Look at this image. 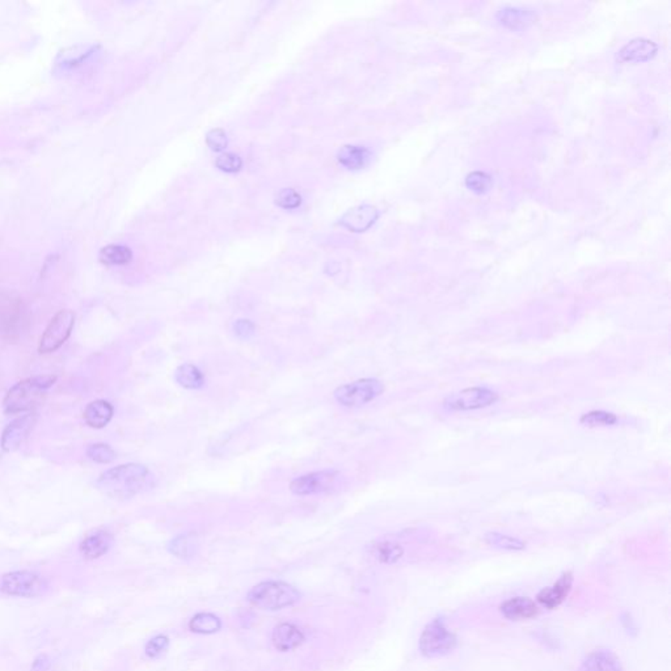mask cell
<instances>
[{
    "instance_id": "obj_1",
    "label": "cell",
    "mask_w": 671,
    "mask_h": 671,
    "mask_svg": "<svg viewBox=\"0 0 671 671\" xmlns=\"http://www.w3.org/2000/svg\"><path fill=\"white\" fill-rule=\"evenodd\" d=\"M149 470L142 464H122L104 472L97 480V485L111 497L128 499L142 489L147 480Z\"/></svg>"
},
{
    "instance_id": "obj_2",
    "label": "cell",
    "mask_w": 671,
    "mask_h": 671,
    "mask_svg": "<svg viewBox=\"0 0 671 671\" xmlns=\"http://www.w3.org/2000/svg\"><path fill=\"white\" fill-rule=\"evenodd\" d=\"M57 377L39 375L15 384L6 395L3 407L8 414L32 411L43 398L45 392L54 386Z\"/></svg>"
},
{
    "instance_id": "obj_3",
    "label": "cell",
    "mask_w": 671,
    "mask_h": 671,
    "mask_svg": "<svg viewBox=\"0 0 671 671\" xmlns=\"http://www.w3.org/2000/svg\"><path fill=\"white\" fill-rule=\"evenodd\" d=\"M301 597V592L286 582L265 581L253 586L247 598L261 610L277 611L295 604Z\"/></svg>"
},
{
    "instance_id": "obj_4",
    "label": "cell",
    "mask_w": 671,
    "mask_h": 671,
    "mask_svg": "<svg viewBox=\"0 0 671 671\" xmlns=\"http://www.w3.org/2000/svg\"><path fill=\"white\" fill-rule=\"evenodd\" d=\"M458 645V639L442 618L431 621L421 633L420 651L428 658L447 656Z\"/></svg>"
},
{
    "instance_id": "obj_5",
    "label": "cell",
    "mask_w": 671,
    "mask_h": 671,
    "mask_svg": "<svg viewBox=\"0 0 671 671\" xmlns=\"http://www.w3.org/2000/svg\"><path fill=\"white\" fill-rule=\"evenodd\" d=\"M499 400V395L485 387H470L454 392L443 400V408L451 412L479 411Z\"/></svg>"
},
{
    "instance_id": "obj_6",
    "label": "cell",
    "mask_w": 671,
    "mask_h": 671,
    "mask_svg": "<svg viewBox=\"0 0 671 671\" xmlns=\"http://www.w3.org/2000/svg\"><path fill=\"white\" fill-rule=\"evenodd\" d=\"M383 391L384 384L381 381L366 378L341 386L334 391V398L344 407H362L375 400Z\"/></svg>"
},
{
    "instance_id": "obj_7",
    "label": "cell",
    "mask_w": 671,
    "mask_h": 671,
    "mask_svg": "<svg viewBox=\"0 0 671 671\" xmlns=\"http://www.w3.org/2000/svg\"><path fill=\"white\" fill-rule=\"evenodd\" d=\"M75 325V313L70 310H62L51 319L46 331L41 337L39 351L49 354L58 351L71 336Z\"/></svg>"
},
{
    "instance_id": "obj_8",
    "label": "cell",
    "mask_w": 671,
    "mask_h": 671,
    "mask_svg": "<svg viewBox=\"0 0 671 671\" xmlns=\"http://www.w3.org/2000/svg\"><path fill=\"white\" fill-rule=\"evenodd\" d=\"M46 582L29 571H18L0 576V591L13 597H36L45 590Z\"/></svg>"
},
{
    "instance_id": "obj_9",
    "label": "cell",
    "mask_w": 671,
    "mask_h": 671,
    "mask_svg": "<svg viewBox=\"0 0 671 671\" xmlns=\"http://www.w3.org/2000/svg\"><path fill=\"white\" fill-rule=\"evenodd\" d=\"M22 320L24 310L20 299L12 295H0V333L7 337L19 334Z\"/></svg>"
},
{
    "instance_id": "obj_10",
    "label": "cell",
    "mask_w": 671,
    "mask_h": 671,
    "mask_svg": "<svg viewBox=\"0 0 671 671\" xmlns=\"http://www.w3.org/2000/svg\"><path fill=\"white\" fill-rule=\"evenodd\" d=\"M337 479L336 471L311 472L295 479L290 484V491L297 496H310L330 491Z\"/></svg>"
},
{
    "instance_id": "obj_11",
    "label": "cell",
    "mask_w": 671,
    "mask_h": 671,
    "mask_svg": "<svg viewBox=\"0 0 671 671\" xmlns=\"http://www.w3.org/2000/svg\"><path fill=\"white\" fill-rule=\"evenodd\" d=\"M36 423V414L28 413L19 419L12 421L10 425L3 431L1 435V449L7 452L19 449L22 441L27 438L29 431L33 429Z\"/></svg>"
},
{
    "instance_id": "obj_12",
    "label": "cell",
    "mask_w": 671,
    "mask_h": 671,
    "mask_svg": "<svg viewBox=\"0 0 671 671\" xmlns=\"http://www.w3.org/2000/svg\"><path fill=\"white\" fill-rule=\"evenodd\" d=\"M571 585H573V574L571 571H567L552 586L543 589L538 594V602L541 606L550 610L556 609L569 595Z\"/></svg>"
},
{
    "instance_id": "obj_13",
    "label": "cell",
    "mask_w": 671,
    "mask_h": 671,
    "mask_svg": "<svg viewBox=\"0 0 671 671\" xmlns=\"http://www.w3.org/2000/svg\"><path fill=\"white\" fill-rule=\"evenodd\" d=\"M502 615L509 621H527L538 615L536 603L527 597H514L500 606Z\"/></svg>"
},
{
    "instance_id": "obj_14",
    "label": "cell",
    "mask_w": 671,
    "mask_h": 671,
    "mask_svg": "<svg viewBox=\"0 0 671 671\" xmlns=\"http://www.w3.org/2000/svg\"><path fill=\"white\" fill-rule=\"evenodd\" d=\"M271 642L277 651H292L304 642V635L297 625L290 623H282L274 628L271 635Z\"/></svg>"
},
{
    "instance_id": "obj_15",
    "label": "cell",
    "mask_w": 671,
    "mask_h": 671,
    "mask_svg": "<svg viewBox=\"0 0 671 671\" xmlns=\"http://www.w3.org/2000/svg\"><path fill=\"white\" fill-rule=\"evenodd\" d=\"M657 45L649 40L637 39L627 43L621 51L618 58L625 63H642L649 60L657 54Z\"/></svg>"
},
{
    "instance_id": "obj_16",
    "label": "cell",
    "mask_w": 671,
    "mask_h": 671,
    "mask_svg": "<svg viewBox=\"0 0 671 671\" xmlns=\"http://www.w3.org/2000/svg\"><path fill=\"white\" fill-rule=\"evenodd\" d=\"M111 534L107 531H96L88 535L84 541H81V553L88 560H95L99 559L102 555H105L111 548Z\"/></svg>"
},
{
    "instance_id": "obj_17",
    "label": "cell",
    "mask_w": 671,
    "mask_h": 671,
    "mask_svg": "<svg viewBox=\"0 0 671 671\" xmlns=\"http://www.w3.org/2000/svg\"><path fill=\"white\" fill-rule=\"evenodd\" d=\"M114 414V408L111 402L105 400H95L87 405L84 409L83 417L86 423L95 428V429H101L107 426Z\"/></svg>"
},
{
    "instance_id": "obj_18",
    "label": "cell",
    "mask_w": 671,
    "mask_h": 671,
    "mask_svg": "<svg viewBox=\"0 0 671 671\" xmlns=\"http://www.w3.org/2000/svg\"><path fill=\"white\" fill-rule=\"evenodd\" d=\"M580 671H624L619 658L609 651L590 653L582 662Z\"/></svg>"
},
{
    "instance_id": "obj_19",
    "label": "cell",
    "mask_w": 671,
    "mask_h": 671,
    "mask_svg": "<svg viewBox=\"0 0 671 671\" xmlns=\"http://www.w3.org/2000/svg\"><path fill=\"white\" fill-rule=\"evenodd\" d=\"M378 218V210L374 206L363 205L349 211L344 218L342 224L354 232L367 230Z\"/></svg>"
},
{
    "instance_id": "obj_20",
    "label": "cell",
    "mask_w": 671,
    "mask_h": 671,
    "mask_svg": "<svg viewBox=\"0 0 671 671\" xmlns=\"http://www.w3.org/2000/svg\"><path fill=\"white\" fill-rule=\"evenodd\" d=\"M370 159V152L362 146H345L339 152V161L349 170L363 168Z\"/></svg>"
},
{
    "instance_id": "obj_21",
    "label": "cell",
    "mask_w": 671,
    "mask_h": 671,
    "mask_svg": "<svg viewBox=\"0 0 671 671\" xmlns=\"http://www.w3.org/2000/svg\"><path fill=\"white\" fill-rule=\"evenodd\" d=\"M499 20L506 28L514 30L524 29L534 21V15L530 11L522 8H505L500 12Z\"/></svg>"
},
{
    "instance_id": "obj_22",
    "label": "cell",
    "mask_w": 671,
    "mask_h": 671,
    "mask_svg": "<svg viewBox=\"0 0 671 671\" xmlns=\"http://www.w3.org/2000/svg\"><path fill=\"white\" fill-rule=\"evenodd\" d=\"M175 379L180 384L181 387L188 388V390H198L203 387L205 384V378L203 374L201 372L198 367L191 363L181 365L180 367L175 372Z\"/></svg>"
},
{
    "instance_id": "obj_23",
    "label": "cell",
    "mask_w": 671,
    "mask_h": 671,
    "mask_svg": "<svg viewBox=\"0 0 671 671\" xmlns=\"http://www.w3.org/2000/svg\"><path fill=\"white\" fill-rule=\"evenodd\" d=\"M189 628L194 633H201V635H211L215 632L219 631L222 628V621L218 616L209 612H201L196 616H193Z\"/></svg>"
},
{
    "instance_id": "obj_24",
    "label": "cell",
    "mask_w": 671,
    "mask_h": 671,
    "mask_svg": "<svg viewBox=\"0 0 671 671\" xmlns=\"http://www.w3.org/2000/svg\"><path fill=\"white\" fill-rule=\"evenodd\" d=\"M133 259L130 248L118 244L107 245L100 251V261L105 265H126Z\"/></svg>"
},
{
    "instance_id": "obj_25",
    "label": "cell",
    "mask_w": 671,
    "mask_h": 671,
    "mask_svg": "<svg viewBox=\"0 0 671 671\" xmlns=\"http://www.w3.org/2000/svg\"><path fill=\"white\" fill-rule=\"evenodd\" d=\"M198 550V541L194 535H180L170 541V551L180 559H189Z\"/></svg>"
},
{
    "instance_id": "obj_26",
    "label": "cell",
    "mask_w": 671,
    "mask_h": 671,
    "mask_svg": "<svg viewBox=\"0 0 671 671\" xmlns=\"http://www.w3.org/2000/svg\"><path fill=\"white\" fill-rule=\"evenodd\" d=\"M485 541L499 550L505 551H523L526 548V543L509 535H503L500 532H488L485 535Z\"/></svg>"
},
{
    "instance_id": "obj_27",
    "label": "cell",
    "mask_w": 671,
    "mask_h": 671,
    "mask_svg": "<svg viewBox=\"0 0 671 671\" xmlns=\"http://www.w3.org/2000/svg\"><path fill=\"white\" fill-rule=\"evenodd\" d=\"M374 555L378 560L384 564H395L396 561L400 560L404 555V550L400 544L393 543V541H383L378 543L374 547Z\"/></svg>"
},
{
    "instance_id": "obj_28",
    "label": "cell",
    "mask_w": 671,
    "mask_h": 671,
    "mask_svg": "<svg viewBox=\"0 0 671 671\" xmlns=\"http://www.w3.org/2000/svg\"><path fill=\"white\" fill-rule=\"evenodd\" d=\"M580 422L588 428H603L612 426L618 422V416L612 412L591 411L582 414Z\"/></svg>"
},
{
    "instance_id": "obj_29",
    "label": "cell",
    "mask_w": 671,
    "mask_h": 671,
    "mask_svg": "<svg viewBox=\"0 0 671 671\" xmlns=\"http://www.w3.org/2000/svg\"><path fill=\"white\" fill-rule=\"evenodd\" d=\"M87 455L90 461L100 463V464H108L116 459V451L113 450L109 445H105V443L90 445L87 449Z\"/></svg>"
},
{
    "instance_id": "obj_30",
    "label": "cell",
    "mask_w": 671,
    "mask_h": 671,
    "mask_svg": "<svg viewBox=\"0 0 671 671\" xmlns=\"http://www.w3.org/2000/svg\"><path fill=\"white\" fill-rule=\"evenodd\" d=\"M466 185L470 191H475L477 194H482L489 191L492 185V177L485 173V172H472L467 179H466Z\"/></svg>"
},
{
    "instance_id": "obj_31",
    "label": "cell",
    "mask_w": 671,
    "mask_h": 671,
    "mask_svg": "<svg viewBox=\"0 0 671 671\" xmlns=\"http://www.w3.org/2000/svg\"><path fill=\"white\" fill-rule=\"evenodd\" d=\"M168 646H170L168 637L161 635V636H156V637L151 639L150 642H147L144 651H146L147 657H150V658H158V657H161L163 653L167 651Z\"/></svg>"
},
{
    "instance_id": "obj_32",
    "label": "cell",
    "mask_w": 671,
    "mask_h": 671,
    "mask_svg": "<svg viewBox=\"0 0 671 671\" xmlns=\"http://www.w3.org/2000/svg\"><path fill=\"white\" fill-rule=\"evenodd\" d=\"M277 205L283 209H295L301 205V196L294 189H283L277 194Z\"/></svg>"
},
{
    "instance_id": "obj_33",
    "label": "cell",
    "mask_w": 671,
    "mask_h": 671,
    "mask_svg": "<svg viewBox=\"0 0 671 671\" xmlns=\"http://www.w3.org/2000/svg\"><path fill=\"white\" fill-rule=\"evenodd\" d=\"M217 165L226 172H236L240 170V158L232 154H226L217 159Z\"/></svg>"
},
{
    "instance_id": "obj_34",
    "label": "cell",
    "mask_w": 671,
    "mask_h": 671,
    "mask_svg": "<svg viewBox=\"0 0 671 671\" xmlns=\"http://www.w3.org/2000/svg\"><path fill=\"white\" fill-rule=\"evenodd\" d=\"M208 144L210 146L212 150L221 151L227 146V140H226V134L221 130V129H217V130H212L208 134Z\"/></svg>"
},
{
    "instance_id": "obj_35",
    "label": "cell",
    "mask_w": 671,
    "mask_h": 671,
    "mask_svg": "<svg viewBox=\"0 0 671 671\" xmlns=\"http://www.w3.org/2000/svg\"><path fill=\"white\" fill-rule=\"evenodd\" d=\"M235 333L240 339H250L255 333V324L252 321L241 319L235 324Z\"/></svg>"
},
{
    "instance_id": "obj_36",
    "label": "cell",
    "mask_w": 671,
    "mask_h": 671,
    "mask_svg": "<svg viewBox=\"0 0 671 671\" xmlns=\"http://www.w3.org/2000/svg\"><path fill=\"white\" fill-rule=\"evenodd\" d=\"M48 666H49V661L46 660L45 656H42L37 661L34 662L33 671H45L48 669Z\"/></svg>"
}]
</instances>
